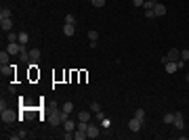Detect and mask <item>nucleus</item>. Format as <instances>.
I'll return each instance as SVG.
<instances>
[{"label":"nucleus","mask_w":189,"mask_h":140,"mask_svg":"<svg viewBox=\"0 0 189 140\" xmlns=\"http://www.w3.org/2000/svg\"><path fill=\"white\" fill-rule=\"evenodd\" d=\"M0 27H2V32H11V29H13V19L0 17Z\"/></svg>","instance_id":"obj_9"},{"label":"nucleus","mask_w":189,"mask_h":140,"mask_svg":"<svg viewBox=\"0 0 189 140\" xmlns=\"http://www.w3.org/2000/svg\"><path fill=\"white\" fill-rule=\"evenodd\" d=\"M162 121L166 123V125H170V123H174V113H166L162 117Z\"/></svg>","instance_id":"obj_18"},{"label":"nucleus","mask_w":189,"mask_h":140,"mask_svg":"<svg viewBox=\"0 0 189 140\" xmlns=\"http://www.w3.org/2000/svg\"><path fill=\"white\" fill-rule=\"evenodd\" d=\"M63 138H65V140H71V138H74V132H65V134H63Z\"/></svg>","instance_id":"obj_31"},{"label":"nucleus","mask_w":189,"mask_h":140,"mask_svg":"<svg viewBox=\"0 0 189 140\" xmlns=\"http://www.w3.org/2000/svg\"><path fill=\"white\" fill-rule=\"evenodd\" d=\"M154 13H155V17H164V15H166V6H164V4H160V2H155Z\"/></svg>","instance_id":"obj_13"},{"label":"nucleus","mask_w":189,"mask_h":140,"mask_svg":"<svg viewBox=\"0 0 189 140\" xmlns=\"http://www.w3.org/2000/svg\"><path fill=\"white\" fill-rule=\"evenodd\" d=\"M166 57H168V61H174V63H177L181 59V50H179V48H172V50H168Z\"/></svg>","instance_id":"obj_11"},{"label":"nucleus","mask_w":189,"mask_h":140,"mask_svg":"<svg viewBox=\"0 0 189 140\" xmlns=\"http://www.w3.org/2000/svg\"><path fill=\"white\" fill-rule=\"evenodd\" d=\"M25 48V44H19V42H9V46H7V53L11 54V57H15V54H21V50Z\"/></svg>","instance_id":"obj_2"},{"label":"nucleus","mask_w":189,"mask_h":140,"mask_svg":"<svg viewBox=\"0 0 189 140\" xmlns=\"http://www.w3.org/2000/svg\"><path fill=\"white\" fill-rule=\"evenodd\" d=\"M181 61H189V50H181Z\"/></svg>","instance_id":"obj_29"},{"label":"nucleus","mask_w":189,"mask_h":140,"mask_svg":"<svg viewBox=\"0 0 189 140\" xmlns=\"http://www.w3.org/2000/svg\"><path fill=\"white\" fill-rule=\"evenodd\" d=\"M63 128H65V132H76V130H78V121L67 117V119L63 121Z\"/></svg>","instance_id":"obj_8"},{"label":"nucleus","mask_w":189,"mask_h":140,"mask_svg":"<svg viewBox=\"0 0 189 140\" xmlns=\"http://www.w3.org/2000/svg\"><path fill=\"white\" fill-rule=\"evenodd\" d=\"M177 130H183L185 128V119H183V113L181 111H174V123H172Z\"/></svg>","instance_id":"obj_7"},{"label":"nucleus","mask_w":189,"mask_h":140,"mask_svg":"<svg viewBox=\"0 0 189 140\" xmlns=\"http://www.w3.org/2000/svg\"><path fill=\"white\" fill-rule=\"evenodd\" d=\"M90 117H93V115L88 113V111H80V113H78V121H90Z\"/></svg>","instance_id":"obj_15"},{"label":"nucleus","mask_w":189,"mask_h":140,"mask_svg":"<svg viewBox=\"0 0 189 140\" xmlns=\"http://www.w3.org/2000/svg\"><path fill=\"white\" fill-rule=\"evenodd\" d=\"M11 65V54L7 50H2L0 53V67H9Z\"/></svg>","instance_id":"obj_10"},{"label":"nucleus","mask_w":189,"mask_h":140,"mask_svg":"<svg viewBox=\"0 0 189 140\" xmlns=\"http://www.w3.org/2000/svg\"><path fill=\"white\" fill-rule=\"evenodd\" d=\"M40 59H42V53H40L38 48H32V50H30V65H38Z\"/></svg>","instance_id":"obj_5"},{"label":"nucleus","mask_w":189,"mask_h":140,"mask_svg":"<svg viewBox=\"0 0 189 140\" xmlns=\"http://www.w3.org/2000/svg\"><path fill=\"white\" fill-rule=\"evenodd\" d=\"M74 34H76V25H69V23H63V36H67V38H71Z\"/></svg>","instance_id":"obj_12"},{"label":"nucleus","mask_w":189,"mask_h":140,"mask_svg":"<svg viewBox=\"0 0 189 140\" xmlns=\"http://www.w3.org/2000/svg\"><path fill=\"white\" fill-rule=\"evenodd\" d=\"M30 42V34H25V32H19V44H27Z\"/></svg>","instance_id":"obj_19"},{"label":"nucleus","mask_w":189,"mask_h":140,"mask_svg":"<svg viewBox=\"0 0 189 140\" xmlns=\"http://www.w3.org/2000/svg\"><path fill=\"white\" fill-rule=\"evenodd\" d=\"M145 17H147V19H154L155 13H154V11H145Z\"/></svg>","instance_id":"obj_32"},{"label":"nucleus","mask_w":189,"mask_h":140,"mask_svg":"<svg viewBox=\"0 0 189 140\" xmlns=\"http://www.w3.org/2000/svg\"><path fill=\"white\" fill-rule=\"evenodd\" d=\"M0 117H2L4 123H13L15 119H17V115L13 113V111H9V109H2V111H0Z\"/></svg>","instance_id":"obj_3"},{"label":"nucleus","mask_w":189,"mask_h":140,"mask_svg":"<svg viewBox=\"0 0 189 140\" xmlns=\"http://www.w3.org/2000/svg\"><path fill=\"white\" fill-rule=\"evenodd\" d=\"M187 82H189V73H187Z\"/></svg>","instance_id":"obj_34"},{"label":"nucleus","mask_w":189,"mask_h":140,"mask_svg":"<svg viewBox=\"0 0 189 140\" xmlns=\"http://www.w3.org/2000/svg\"><path fill=\"white\" fill-rule=\"evenodd\" d=\"M143 2H145V0H132V4H135V6H143Z\"/></svg>","instance_id":"obj_33"},{"label":"nucleus","mask_w":189,"mask_h":140,"mask_svg":"<svg viewBox=\"0 0 189 140\" xmlns=\"http://www.w3.org/2000/svg\"><path fill=\"white\" fill-rule=\"evenodd\" d=\"M74 138H76V140H86V138H88V134H86L84 130H76V132H74Z\"/></svg>","instance_id":"obj_17"},{"label":"nucleus","mask_w":189,"mask_h":140,"mask_svg":"<svg viewBox=\"0 0 189 140\" xmlns=\"http://www.w3.org/2000/svg\"><path fill=\"white\" fill-rule=\"evenodd\" d=\"M164 67H166V73H177V71H179V67H177V63L174 61H168Z\"/></svg>","instance_id":"obj_14"},{"label":"nucleus","mask_w":189,"mask_h":140,"mask_svg":"<svg viewBox=\"0 0 189 140\" xmlns=\"http://www.w3.org/2000/svg\"><path fill=\"white\" fill-rule=\"evenodd\" d=\"M0 17H4V19H11V17H13V11H11L9 6H2V9H0Z\"/></svg>","instance_id":"obj_16"},{"label":"nucleus","mask_w":189,"mask_h":140,"mask_svg":"<svg viewBox=\"0 0 189 140\" xmlns=\"http://www.w3.org/2000/svg\"><path fill=\"white\" fill-rule=\"evenodd\" d=\"M97 40H99V32L90 29V32H88V42H97Z\"/></svg>","instance_id":"obj_20"},{"label":"nucleus","mask_w":189,"mask_h":140,"mask_svg":"<svg viewBox=\"0 0 189 140\" xmlns=\"http://www.w3.org/2000/svg\"><path fill=\"white\" fill-rule=\"evenodd\" d=\"M154 6H155L154 0H145V2H143V9L145 11H154Z\"/></svg>","instance_id":"obj_22"},{"label":"nucleus","mask_w":189,"mask_h":140,"mask_svg":"<svg viewBox=\"0 0 189 140\" xmlns=\"http://www.w3.org/2000/svg\"><path fill=\"white\" fill-rule=\"evenodd\" d=\"M7 40H9V42H19V34H9V32H7Z\"/></svg>","instance_id":"obj_25"},{"label":"nucleus","mask_w":189,"mask_h":140,"mask_svg":"<svg viewBox=\"0 0 189 140\" xmlns=\"http://www.w3.org/2000/svg\"><path fill=\"white\" fill-rule=\"evenodd\" d=\"M65 23H69V25H76V17H74V15H65Z\"/></svg>","instance_id":"obj_26"},{"label":"nucleus","mask_w":189,"mask_h":140,"mask_svg":"<svg viewBox=\"0 0 189 140\" xmlns=\"http://www.w3.org/2000/svg\"><path fill=\"white\" fill-rule=\"evenodd\" d=\"M135 117H141V119H145V109H141V107H139L137 111H135Z\"/></svg>","instance_id":"obj_27"},{"label":"nucleus","mask_w":189,"mask_h":140,"mask_svg":"<svg viewBox=\"0 0 189 140\" xmlns=\"http://www.w3.org/2000/svg\"><path fill=\"white\" fill-rule=\"evenodd\" d=\"M61 109H63V111H65V113H71V111H74V103H71V100H67V103H65V105L61 107Z\"/></svg>","instance_id":"obj_21"},{"label":"nucleus","mask_w":189,"mask_h":140,"mask_svg":"<svg viewBox=\"0 0 189 140\" xmlns=\"http://www.w3.org/2000/svg\"><path fill=\"white\" fill-rule=\"evenodd\" d=\"M90 111H93V113H99V111H101V105H99V103H90Z\"/></svg>","instance_id":"obj_28"},{"label":"nucleus","mask_w":189,"mask_h":140,"mask_svg":"<svg viewBox=\"0 0 189 140\" xmlns=\"http://www.w3.org/2000/svg\"><path fill=\"white\" fill-rule=\"evenodd\" d=\"M99 125H101V128H103V130H107V128H109V125H112V121H109V119H107V117H103V119H101V121H99Z\"/></svg>","instance_id":"obj_24"},{"label":"nucleus","mask_w":189,"mask_h":140,"mask_svg":"<svg viewBox=\"0 0 189 140\" xmlns=\"http://www.w3.org/2000/svg\"><path fill=\"white\" fill-rule=\"evenodd\" d=\"M141 128H143V119H141V117H132V119L128 121V130L130 132H139Z\"/></svg>","instance_id":"obj_4"},{"label":"nucleus","mask_w":189,"mask_h":140,"mask_svg":"<svg viewBox=\"0 0 189 140\" xmlns=\"http://www.w3.org/2000/svg\"><path fill=\"white\" fill-rule=\"evenodd\" d=\"M69 115L65 113V111H63V109H57V107H55V111H53L51 115H48V123H51V125H55V128H57V125H61V123L65 121V119H67Z\"/></svg>","instance_id":"obj_1"},{"label":"nucleus","mask_w":189,"mask_h":140,"mask_svg":"<svg viewBox=\"0 0 189 140\" xmlns=\"http://www.w3.org/2000/svg\"><path fill=\"white\" fill-rule=\"evenodd\" d=\"M90 4H93L94 9H103V6H105V0H90Z\"/></svg>","instance_id":"obj_23"},{"label":"nucleus","mask_w":189,"mask_h":140,"mask_svg":"<svg viewBox=\"0 0 189 140\" xmlns=\"http://www.w3.org/2000/svg\"><path fill=\"white\" fill-rule=\"evenodd\" d=\"M86 134H88V138H99V134H101V125L88 123V130H86Z\"/></svg>","instance_id":"obj_6"},{"label":"nucleus","mask_w":189,"mask_h":140,"mask_svg":"<svg viewBox=\"0 0 189 140\" xmlns=\"http://www.w3.org/2000/svg\"><path fill=\"white\" fill-rule=\"evenodd\" d=\"M103 117H105V113H103V111H99V113H94V119H97V121H101Z\"/></svg>","instance_id":"obj_30"}]
</instances>
